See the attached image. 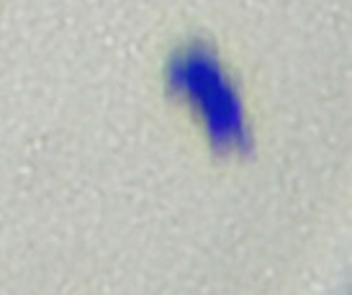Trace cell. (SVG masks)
<instances>
[{
	"mask_svg": "<svg viewBox=\"0 0 352 295\" xmlns=\"http://www.w3.org/2000/svg\"><path fill=\"white\" fill-rule=\"evenodd\" d=\"M167 82L173 93L186 95L201 110L216 149H247L245 106L211 51L193 47L175 54L167 67Z\"/></svg>",
	"mask_w": 352,
	"mask_h": 295,
	"instance_id": "6da1fadb",
	"label": "cell"
}]
</instances>
